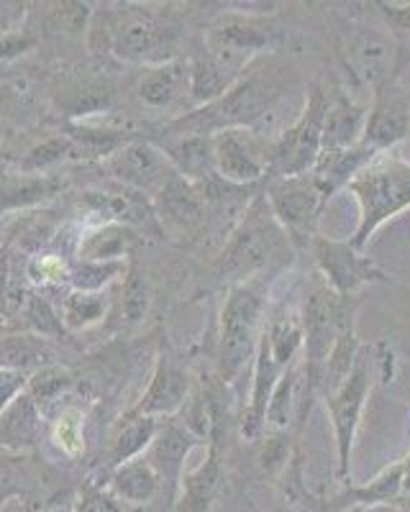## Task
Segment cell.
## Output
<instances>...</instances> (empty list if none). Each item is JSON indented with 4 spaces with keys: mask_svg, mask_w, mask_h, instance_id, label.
I'll use <instances>...</instances> for the list:
<instances>
[{
    "mask_svg": "<svg viewBox=\"0 0 410 512\" xmlns=\"http://www.w3.org/2000/svg\"><path fill=\"white\" fill-rule=\"evenodd\" d=\"M287 67H280L275 59L254 62L226 93L213 103L203 105L190 116H182L172 126L175 136L205 134L213 136L229 128H252L257 131L270 116H275L277 105L287 93Z\"/></svg>",
    "mask_w": 410,
    "mask_h": 512,
    "instance_id": "1",
    "label": "cell"
},
{
    "mask_svg": "<svg viewBox=\"0 0 410 512\" xmlns=\"http://www.w3.org/2000/svg\"><path fill=\"white\" fill-rule=\"evenodd\" d=\"M295 244L272 216L270 205L259 192L244 218L231 233L229 244L218 256L216 269L223 280L234 285L252 280H267L293 264Z\"/></svg>",
    "mask_w": 410,
    "mask_h": 512,
    "instance_id": "2",
    "label": "cell"
},
{
    "mask_svg": "<svg viewBox=\"0 0 410 512\" xmlns=\"http://www.w3.org/2000/svg\"><path fill=\"white\" fill-rule=\"evenodd\" d=\"M272 285L267 280L231 285L226 303L221 308L218 328V377L234 384L252 369L264 323L270 315Z\"/></svg>",
    "mask_w": 410,
    "mask_h": 512,
    "instance_id": "3",
    "label": "cell"
},
{
    "mask_svg": "<svg viewBox=\"0 0 410 512\" xmlns=\"http://www.w3.org/2000/svg\"><path fill=\"white\" fill-rule=\"evenodd\" d=\"M346 190L359 205L357 231L349 241L364 251L385 223L410 210V162L390 152L377 154Z\"/></svg>",
    "mask_w": 410,
    "mask_h": 512,
    "instance_id": "4",
    "label": "cell"
},
{
    "mask_svg": "<svg viewBox=\"0 0 410 512\" xmlns=\"http://www.w3.org/2000/svg\"><path fill=\"white\" fill-rule=\"evenodd\" d=\"M357 297H341L326 285L313 287L300 305L303 318V374L308 390L318 395L323 367L346 331L357 328Z\"/></svg>",
    "mask_w": 410,
    "mask_h": 512,
    "instance_id": "5",
    "label": "cell"
},
{
    "mask_svg": "<svg viewBox=\"0 0 410 512\" xmlns=\"http://www.w3.org/2000/svg\"><path fill=\"white\" fill-rule=\"evenodd\" d=\"M377 364H380V359L375 356V351L362 349L344 382L331 395L323 397L328 415H331V428H334L336 466H339L341 484L352 482L354 441H357L364 405H367V397L372 392V384H375Z\"/></svg>",
    "mask_w": 410,
    "mask_h": 512,
    "instance_id": "6",
    "label": "cell"
},
{
    "mask_svg": "<svg viewBox=\"0 0 410 512\" xmlns=\"http://www.w3.org/2000/svg\"><path fill=\"white\" fill-rule=\"evenodd\" d=\"M328 93L323 85H311L298 118L277 134L270 144L272 177H300L313 172L323 152V121H326Z\"/></svg>",
    "mask_w": 410,
    "mask_h": 512,
    "instance_id": "7",
    "label": "cell"
},
{
    "mask_svg": "<svg viewBox=\"0 0 410 512\" xmlns=\"http://www.w3.org/2000/svg\"><path fill=\"white\" fill-rule=\"evenodd\" d=\"M262 195L290 241L308 249L313 236H318V221L328 205L326 192L318 187L311 172L300 177H272L264 185Z\"/></svg>",
    "mask_w": 410,
    "mask_h": 512,
    "instance_id": "8",
    "label": "cell"
},
{
    "mask_svg": "<svg viewBox=\"0 0 410 512\" xmlns=\"http://www.w3.org/2000/svg\"><path fill=\"white\" fill-rule=\"evenodd\" d=\"M280 39V29L259 13H226L205 36V52L213 54L236 75H244L259 54L272 49Z\"/></svg>",
    "mask_w": 410,
    "mask_h": 512,
    "instance_id": "9",
    "label": "cell"
},
{
    "mask_svg": "<svg viewBox=\"0 0 410 512\" xmlns=\"http://www.w3.org/2000/svg\"><path fill=\"white\" fill-rule=\"evenodd\" d=\"M323 285L341 297H359V292L369 285L387 282V274L369 259L364 251L354 249L352 241L328 239V236H313L308 244Z\"/></svg>",
    "mask_w": 410,
    "mask_h": 512,
    "instance_id": "10",
    "label": "cell"
},
{
    "mask_svg": "<svg viewBox=\"0 0 410 512\" xmlns=\"http://www.w3.org/2000/svg\"><path fill=\"white\" fill-rule=\"evenodd\" d=\"M270 144L252 128H229L213 134L218 180L234 187H254L270 180Z\"/></svg>",
    "mask_w": 410,
    "mask_h": 512,
    "instance_id": "11",
    "label": "cell"
},
{
    "mask_svg": "<svg viewBox=\"0 0 410 512\" xmlns=\"http://www.w3.org/2000/svg\"><path fill=\"white\" fill-rule=\"evenodd\" d=\"M108 172L141 195H159L177 175L162 149L149 141H123L108 157Z\"/></svg>",
    "mask_w": 410,
    "mask_h": 512,
    "instance_id": "12",
    "label": "cell"
},
{
    "mask_svg": "<svg viewBox=\"0 0 410 512\" xmlns=\"http://www.w3.org/2000/svg\"><path fill=\"white\" fill-rule=\"evenodd\" d=\"M111 47L129 62H170L175 34L144 11H126L111 26Z\"/></svg>",
    "mask_w": 410,
    "mask_h": 512,
    "instance_id": "13",
    "label": "cell"
},
{
    "mask_svg": "<svg viewBox=\"0 0 410 512\" xmlns=\"http://www.w3.org/2000/svg\"><path fill=\"white\" fill-rule=\"evenodd\" d=\"M410 131V100L395 82H382L375 93V103L367 113L364 134L359 144L369 152L387 154Z\"/></svg>",
    "mask_w": 410,
    "mask_h": 512,
    "instance_id": "14",
    "label": "cell"
},
{
    "mask_svg": "<svg viewBox=\"0 0 410 512\" xmlns=\"http://www.w3.org/2000/svg\"><path fill=\"white\" fill-rule=\"evenodd\" d=\"M85 205L93 210L95 216L106 218L108 223L126 228H144V231L159 233L157 210L152 208L141 192L129 190H98V192H85Z\"/></svg>",
    "mask_w": 410,
    "mask_h": 512,
    "instance_id": "15",
    "label": "cell"
},
{
    "mask_svg": "<svg viewBox=\"0 0 410 512\" xmlns=\"http://www.w3.org/2000/svg\"><path fill=\"white\" fill-rule=\"evenodd\" d=\"M405 489V461L398 459L395 464L385 466L375 479L364 484L346 482L341 484V492L328 502V510L346 512L354 507H377L395 505L403 497Z\"/></svg>",
    "mask_w": 410,
    "mask_h": 512,
    "instance_id": "16",
    "label": "cell"
},
{
    "mask_svg": "<svg viewBox=\"0 0 410 512\" xmlns=\"http://www.w3.org/2000/svg\"><path fill=\"white\" fill-rule=\"evenodd\" d=\"M190 400V374L177 367L172 359H162L157 364L152 382L141 397L136 415L159 418V415H175Z\"/></svg>",
    "mask_w": 410,
    "mask_h": 512,
    "instance_id": "17",
    "label": "cell"
},
{
    "mask_svg": "<svg viewBox=\"0 0 410 512\" xmlns=\"http://www.w3.org/2000/svg\"><path fill=\"white\" fill-rule=\"evenodd\" d=\"M198 438L185 428L182 423L159 425L157 436L149 446V464L157 469L159 479L170 484L172 489L180 487V479L188 469V459L193 448L198 446Z\"/></svg>",
    "mask_w": 410,
    "mask_h": 512,
    "instance_id": "18",
    "label": "cell"
},
{
    "mask_svg": "<svg viewBox=\"0 0 410 512\" xmlns=\"http://www.w3.org/2000/svg\"><path fill=\"white\" fill-rule=\"evenodd\" d=\"M164 157L172 164L182 180L200 187L211 182L216 175V157H213V136L180 134L164 141Z\"/></svg>",
    "mask_w": 410,
    "mask_h": 512,
    "instance_id": "19",
    "label": "cell"
},
{
    "mask_svg": "<svg viewBox=\"0 0 410 512\" xmlns=\"http://www.w3.org/2000/svg\"><path fill=\"white\" fill-rule=\"evenodd\" d=\"M367 108L349 93H328L326 121H323V152L352 149L362 141Z\"/></svg>",
    "mask_w": 410,
    "mask_h": 512,
    "instance_id": "20",
    "label": "cell"
},
{
    "mask_svg": "<svg viewBox=\"0 0 410 512\" xmlns=\"http://www.w3.org/2000/svg\"><path fill=\"white\" fill-rule=\"evenodd\" d=\"M141 103L154 111H170L175 105L190 100V62L170 59L157 64L144 80L139 82Z\"/></svg>",
    "mask_w": 410,
    "mask_h": 512,
    "instance_id": "21",
    "label": "cell"
},
{
    "mask_svg": "<svg viewBox=\"0 0 410 512\" xmlns=\"http://www.w3.org/2000/svg\"><path fill=\"white\" fill-rule=\"evenodd\" d=\"M375 157L377 154L369 152L362 144L352 146V149H341V152H321L311 175L318 182V187L326 192V198L331 200L336 192L346 190L349 182Z\"/></svg>",
    "mask_w": 410,
    "mask_h": 512,
    "instance_id": "22",
    "label": "cell"
},
{
    "mask_svg": "<svg viewBox=\"0 0 410 512\" xmlns=\"http://www.w3.org/2000/svg\"><path fill=\"white\" fill-rule=\"evenodd\" d=\"M221 461H218L216 443H208L203 461L193 469H185L180 479L182 507L188 512H205L211 507L218 487H221Z\"/></svg>",
    "mask_w": 410,
    "mask_h": 512,
    "instance_id": "23",
    "label": "cell"
},
{
    "mask_svg": "<svg viewBox=\"0 0 410 512\" xmlns=\"http://www.w3.org/2000/svg\"><path fill=\"white\" fill-rule=\"evenodd\" d=\"M159 487H162V479H159L157 469L149 464V459H134L126 461V464L116 466V474H113V489L121 500H126L129 505H149V502L157 497Z\"/></svg>",
    "mask_w": 410,
    "mask_h": 512,
    "instance_id": "24",
    "label": "cell"
},
{
    "mask_svg": "<svg viewBox=\"0 0 410 512\" xmlns=\"http://www.w3.org/2000/svg\"><path fill=\"white\" fill-rule=\"evenodd\" d=\"M157 198L162 218H167V221L177 223V226L182 228L193 226V223H198L200 216H203V195H200L198 187L190 185L188 180H182L180 175L172 177Z\"/></svg>",
    "mask_w": 410,
    "mask_h": 512,
    "instance_id": "25",
    "label": "cell"
},
{
    "mask_svg": "<svg viewBox=\"0 0 410 512\" xmlns=\"http://www.w3.org/2000/svg\"><path fill=\"white\" fill-rule=\"evenodd\" d=\"M136 241V233L126 226L106 223L95 228L80 244V262H123Z\"/></svg>",
    "mask_w": 410,
    "mask_h": 512,
    "instance_id": "26",
    "label": "cell"
},
{
    "mask_svg": "<svg viewBox=\"0 0 410 512\" xmlns=\"http://www.w3.org/2000/svg\"><path fill=\"white\" fill-rule=\"evenodd\" d=\"M39 408L29 395H18L0 413V436L8 443H31L39 433Z\"/></svg>",
    "mask_w": 410,
    "mask_h": 512,
    "instance_id": "27",
    "label": "cell"
},
{
    "mask_svg": "<svg viewBox=\"0 0 410 512\" xmlns=\"http://www.w3.org/2000/svg\"><path fill=\"white\" fill-rule=\"evenodd\" d=\"M159 431L157 418H147V415H136L134 420L123 425V431L118 433L111 448V461L116 466L126 464V461L139 459L141 451H149L154 436Z\"/></svg>",
    "mask_w": 410,
    "mask_h": 512,
    "instance_id": "28",
    "label": "cell"
},
{
    "mask_svg": "<svg viewBox=\"0 0 410 512\" xmlns=\"http://www.w3.org/2000/svg\"><path fill=\"white\" fill-rule=\"evenodd\" d=\"M52 359L47 338L41 336H13L0 344V367L24 372L29 367H44Z\"/></svg>",
    "mask_w": 410,
    "mask_h": 512,
    "instance_id": "29",
    "label": "cell"
},
{
    "mask_svg": "<svg viewBox=\"0 0 410 512\" xmlns=\"http://www.w3.org/2000/svg\"><path fill=\"white\" fill-rule=\"evenodd\" d=\"M108 297L106 292H70L65 300L62 323L67 328H90L106 318Z\"/></svg>",
    "mask_w": 410,
    "mask_h": 512,
    "instance_id": "30",
    "label": "cell"
},
{
    "mask_svg": "<svg viewBox=\"0 0 410 512\" xmlns=\"http://www.w3.org/2000/svg\"><path fill=\"white\" fill-rule=\"evenodd\" d=\"M123 262H80L72 269L70 280L77 292H103L113 280L126 274Z\"/></svg>",
    "mask_w": 410,
    "mask_h": 512,
    "instance_id": "31",
    "label": "cell"
},
{
    "mask_svg": "<svg viewBox=\"0 0 410 512\" xmlns=\"http://www.w3.org/2000/svg\"><path fill=\"white\" fill-rule=\"evenodd\" d=\"M149 310V285L144 274L136 267L126 269L123 274V297H121V320L126 326H134L144 320Z\"/></svg>",
    "mask_w": 410,
    "mask_h": 512,
    "instance_id": "32",
    "label": "cell"
},
{
    "mask_svg": "<svg viewBox=\"0 0 410 512\" xmlns=\"http://www.w3.org/2000/svg\"><path fill=\"white\" fill-rule=\"evenodd\" d=\"M182 420L180 423L193 433L198 441H213V428H216V413H213V405L208 397L203 395H190V400L185 402V408L180 410Z\"/></svg>",
    "mask_w": 410,
    "mask_h": 512,
    "instance_id": "33",
    "label": "cell"
},
{
    "mask_svg": "<svg viewBox=\"0 0 410 512\" xmlns=\"http://www.w3.org/2000/svg\"><path fill=\"white\" fill-rule=\"evenodd\" d=\"M67 384H70V374L62 372V369L44 367L29 382V392H26V395L34 400L36 408H41V405H49V402H52L59 392L65 390Z\"/></svg>",
    "mask_w": 410,
    "mask_h": 512,
    "instance_id": "34",
    "label": "cell"
},
{
    "mask_svg": "<svg viewBox=\"0 0 410 512\" xmlns=\"http://www.w3.org/2000/svg\"><path fill=\"white\" fill-rule=\"evenodd\" d=\"M52 438L65 454L75 456L82 451V415L77 410H65L52 428Z\"/></svg>",
    "mask_w": 410,
    "mask_h": 512,
    "instance_id": "35",
    "label": "cell"
},
{
    "mask_svg": "<svg viewBox=\"0 0 410 512\" xmlns=\"http://www.w3.org/2000/svg\"><path fill=\"white\" fill-rule=\"evenodd\" d=\"M290 464V438L287 433H270V438H264L262 448H259V466L267 474L285 472Z\"/></svg>",
    "mask_w": 410,
    "mask_h": 512,
    "instance_id": "36",
    "label": "cell"
},
{
    "mask_svg": "<svg viewBox=\"0 0 410 512\" xmlns=\"http://www.w3.org/2000/svg\"><path fill=\"white\" fill-rule=\"evenodd\" d=\"M26 318H29L31 328L39 333L41 338H49V336H59L62 333V320L57 318L52 305L44 300V297H29V305H26Z\"/></svg>",
    "mask_w": 410,
    "mask_h": 512,
    "instance_id": "37",
    "label": "cell"
},
{
    "mask_svg": "<svg viewBox=\"0 0 410 512\" xmlns=\"http://www.w3.org/2000/svg\"><path fill=\"white\" fill-rule=\"evenodd\" d=\"M72 157V141L70 139H49L47 144L31 149L29 157L24 159V169H44L59 159Z\"/></svg>",
    "mask_w": 410,
    "mask_h": 512,
    "instance_id": "38",
    "label": "cell"
},
{
    "mask_svg": "<svg viewBox=\"0 0 410 512\" xmlns=\"http://www.w3.org/2000/svg\"><path fill=\"white\" fill-rule=\"evenodd\" d=\"M24 372H16V369H8V367H0V413L21 395L24 390Z\"/></svg>",
    "mask_w": 410,
    "mask_h": 512,
    "instance_id": "39",
    "label": "cell"
},
{
    "mask_svg": "<svg viewBox=\"0 0 410 512\" xmlns=\"http://www.w3.org/2000/svg\"><path fill=\"white\" fill-rule=\"evenodd\" d=\"M390 29L410 34V3H375Z\"/></svg>",
    "mask_w": 410,
    "mask_h": 512,
    "instance_id": "40",
    "label": "cell"
},
{
    "mask_svg": "<svg viewBox=\"0 0 410 512\" xmlns=\"http://www.w3.org/2000/svg\"><path fill=\"white\" fill-rule=\"evenodd\" d=\"M36 269H39V280H59L65 274V264L57 256H39Z\"/></svg>",
    "mask_w": 410,
    "mask_h": 512,
    "instance_id": "41",
    "label": "cell"
},
{
    "mask_svg": "<svg viewBox=\"0 0 410 512\" xmlns=\"http://www.w3.org/2000/svg\"><path fill=\"white\" fill-rule=\"evenodd\" d=\"M31 47V39L18 34H6L0 36V57H16V54H24Z\"/></svg>",
    "mask_w": 410,
    "mask_h": 512,
    "instance_id": "42",
    "label": "cell"
},
{
    "mask_svg": "<svg viewBox=\"0 0 410 512\" xmlns=\"http://www.w3.org/2000/svg\"><path fill=\"white\" fill-rule=\"evenodd\" d=\"M80 512H123V510L116 500H111V497L90 495L88 500L82 502Z\"/></svg>",
    "mask_w": 410,
    "mask_h": 512,
    "instance_id": "43",
    "label": "cell"
},
{
    "mask_svg": "<svg viewBox=\"0 0 410 512\" xmlns=\"http://www.w3.org/2000/svg\"><path fill=\"white\" fill-rule=\"evenodd\" d=\"M346 512H403V510L395 505H377V507H354V510H346Z\"/></svg>",
    "mask_w": 410,
    "mask_h": 512,
    "instance_id": "44",
    "label": "cell"
},
{
    "mask_svg": "<svg viewBox=\"0 0 410 512\" xmlns=\"http://www.w3.org/2000/svg\"><path fill=\"white\" fill-rule=\"evenodd\" d=\"M403 461H405V489H403V495L410 497V451L403 456Z\"/></svg>",
    "mask_w": 410,
    "mask_h": 512,
    "instance_id": "45",
    "label": "cell"
},
{
    "mask_svg": "<svg viewBox=\"0 0 410 512\" xmlns=\"http://www.w3.org/2000/svg\"><path fill=\"white\" fill-rule=\"evenodd\" d=\"M129 512H154L149 505H134Z\"/></svg>",
    "mask_w": 410,
    "mask_h": 512,
    "instance_id": "46",
    "label": "cell"
},
{
    "mask_svg": "<svg viewBox=\"0 0 410 512\" xmlns=\"http://www.w3.org/2000/svg\"><path fill=\"white\" fill-rule=\"evenodd\" d=\"M275 512H293V510H290V507H277Z\"/></svg>",
    "mask_w": 410,
    "mask_h": 512,
    "instance_id": "47",
    "label": "cell"
},
{
    "mask_svg": "<svg viewBox=\"0 0 410 512\" xmlns=\"http://www.w3.org/2000/svg\"><path fill=\"white\" fill-rule=\"evenodd\" d=\"M54 512H62V510H54Z\"/></svg>",
    "mask_w": 410,
    "mask_h": 512,
    "instance_id": "48",
    "label": "cell"
}]
</instances>
